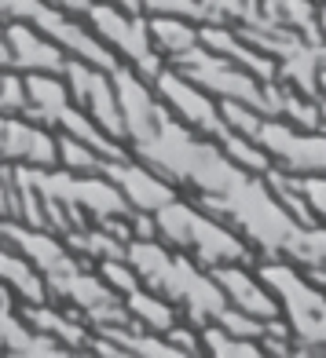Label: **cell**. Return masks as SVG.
<instances>
[{"label":"cell","instance_id":"obj_20","mask_svg":"<svg viewBox=\"0 0 326 358\" xmlns=\"http://www.w3.org/2000/svg\"><path fill=\"white\" fill-rule=\"evenodd\" d=\"M293 176V172H290ZM293 183H297L301 198L308 205V213L319 227H326V172H312V176H293Z\"/></svg>","mask_w":326,"mask_h":358},{"label":"cell","instance_id":"obj_14","mask_svg":"<svg viewBox=\"0 0 326 358\" xmlns=\"http://www.w3.org/2000/svg\"><path fill=\"white\" fill-rule=\"evenodd\" d=\"M0 285H4L19 303H41V300H52V296H48L44 278H41V271L29 264V256L15 249L4 234H0Z\"/></svg>","mask_w":326,"mask_h":358},{"label":"cell","instance_id":"obj_16","mask_svg":"<svg viewBox=\"0 0 326 358\" xmlns=\"http://www.w3.org/2000/svg\"><path fill=\"white\" fill-rule=\"evenodd\" d=\"M121 303H125V315L133 318L136 325H143V329H151V333H161V336L184 318L180 307H176L172 300H165L161 292L147 289V285H136L133 292H125Z\"/></svg>","mask_w":326,"mask_h":358},{"label":"cell","instance_id":"obj_23","mask_svg":"<svg viewBox=\"0 0 326 358\" xmlns=\"http://www.w3.org/2000/svg\"><path fill=\"white\" fill-rule=\"evenodd\" d=\"M319 34H322V41H326V4H319Z\"/></svg>","mask_w":326,"mask_h":358},{"label":"cell","instance_id":"obj_19","mask_svg":"<svg viewBox=\"0 0 326 358\" xmlns=\"http://www.w3.org/2000/svg\"><path fill=\"white\" fill-rule=\"evenodd\" d=\"M95 271L103 274V282L118 292V296H125V292H133L136 285H143L140 282V274H136V267L128 264L125 256H110V259H100V264H95Z\"/></svg>","mask_w":326,"mask_h":358},{"label":"cell","instance_id":"obj_9","mask_svg":"<svg viewBox=\"0 0 326 358\" xmlns=\"http://www.w3.org/2000/svg\"><path fill=\"white\" fill-rule=\"evenodd\" d=\"M0 161L22 169H55L59 136L29 113H0Z\"/></svg>","mask_w":326,"mask_h":358},{"label":"cell","instance_id":"obj_18","mask_svg":"<svg viewBox=\"0 0 326 358\" xmlns=\"http://www.w3.org/2000/svg\"><path fill=\"white\" fill-rule=\"evenodd\" d=\"M103 161L107 154H100L95 146L70 139V136H59V169H70V172H103Z\"/></svg>","mask_w":326,"mask_h":358},{"label":"cell","instance_id":"obj_24","mask_svg":"<svg viewBox=\"0 0 326 358\" xmlns=\"http://www.w3.org/2000/svg\"><path fill=\"white\" fill-rule=\"evenodd\" d=\"M319 113H322V128H326V99H319Z\"/></svg>","mask_w":326,"mask_h":358},{"label":"cell","instance_id":"obj_11","mask_svg":"<svg viewBox=\"0 0 326 358\" xmlns=\"http://www.w3.org/2000/svg\"><path fill=\"white\" fill-rule=\"evenodd\" d=\"M8 48L11 66L19 73H62L74 59L52 34H44L34 22H8Z\"/></svg>","mask_w":326,"mask_h":358},{"label":"cell","instance_id":"obj_4","mask_svg":"<svg viewBox=\"0 0 326 358\" xmlns=\"http://www.w3.org/2000/svg\"><path fill=\"white\" fill-rule=\"evenodd\" d=\"M184 77H191L198 88H205L209 95H217L220 103H242L250 110H260L268 117H283V99H286V85L283 80H264L250 73L246 66H238L227 55L213 52V48L198 44L194 52H187L184 59L169 62Z\"/></svg>","mask_w":326,"mask_h":358},{"label":"cell","instance_id":"obj_3","mask_svg":"<svg viewBox=\"0 0 326 358\" xmlns=\"http://www.w3.org/2000/svg\"><path fill=\"white\" fill-rule=\"evenodd\" d=\"M257 271L279 300L293 355H326V289L290 259H257Z\"/></svg>","mask_w":326,"mask_h":358},{"label":"cell","instance_id":"obj_6","mask_svg":"<svg viewBox=\"0 0 326 358\" xmlns=\"http://www.w3.org/2000/svg\"><path fill=\"white\" fill-rule=\"evenodd\" d=\"M250 139L268 154L271 169H283L293 176L326 172V128H301L286 117L260 113L250 128Z\"/></svg>","mask_w":326,"mask_h":358},{"label":"cell","instance_id":"obj_10","mask_svg":"<svg viewBox=\"0 0 326 358\" xmlns=\"http://www.w3.org/2000/svg\"><path fill=\"white\" fill-rule=\"evenodd\" d=\"M209 271H213L227 307H235V311L250 315V318H260V322L283 318L279 300H275L271 285L260 278L257 264H220V267H209Z\"/></svg>","mask_w":326,"mask_h":358},{"label":"cell","instance_id":"obj_2","mask_svg":"<svg viewBox=\"0 0 326 358\" xmlns=\"http://www.w3.org/2000/svg\"><path fill=\"white\" fill-rule=\"evenodd\" d=\"M154 234L165 245L187 252L202 267L220 264H257V252L235 227H227L220 216L202 208L191 198H172L154 213Z\"/></svg>","mask_w":326,"mask_h":358},{"label":"cell","instance_id":"obj_22","mask_svg":"<svg viewBox=\"0 0 326 358\" xmlns=\"http://www.w3.org/2000/svg\"><path fill=\"white\" fill-rule=\"evenodd\" d=\"M0 66H11V48H8V22L0 19Z\"/></svg>","mask_w":326,"mask_h":358},{"label":"cell","instance_id":"obj_7","mask_svg":"<svg viewBox=\"0 0 326 358\" xmlns=\"http://www.w3.org/2000/svg\"><path fill=\"white\" fill-rule=\"evenodd\" d=\"M62 77H67V85H70V92H74L77 106L85 110L110 139L125 143V113H121L114 70L95 66V62H85V59H70L67 70H62ZM125 146H128V143H125Z\"/></svg>","mask_w":326,"mask_h":358},{"label":"cell","instance_id":"obj_21","mask_svg":"<svg viewBox=\"0 0 326 358\" xmlns=\"http://www.w3.org/2000/svg\"><path fill=\"white\" fill-rule=\"evenodd\" d=\"M0 113H26V77L15 66H0Z\"/></svg>","mask_w":326,"mask_h":358},{"label":"cell","instance_id":"obj_17","mask_svg":"<svg viewBox=\"0 0 326 358\" xmlns=\"http://www.w3.org/2000/svg\"><path fill=\"white\" fill-rule=\"evenodd\" d=\"M198 340H202V355H217V358H257V355H264V348H260L257 340L224 329L220 322L198 325Z\"/></svg>","mask_w":326,"mask_h":358},{"label":"cell","instance_id":"obj_8","mask_svg":"<svg viewBox=\"0 0 326 358\" xmlns=\"http://www.w3.org/2000/svg\"><path fill=\"white\" fill-rule=\"evenodd\" d=\"M103 176L121 190V198L128 201V208H133V213L154 216L161 205H169L172 198H180V187H176L172 179H165L161 172H154L151 165H143V161L133 157V154L107 157V161H103Z\"/></svg>","mask_w":326,"mask_h":358},{"label":"cell","instance_id":"obj_5","mask_svg":"<svg viewBox=\"0 0 326 358\" xmlns=\"http://www.w3.org/2000/svg\"><path fill=\"white\" fill-rule=\"evenodd\" d=\"M81 19L110 48L121 66L136 70L143 80H154L158 70L165 66V59L158 55V48L151 41V29H147V15L128 11L121 4H110V0H92Z\"/></svg>","mask_w":326,"mask_h":358},{"label":"cell","instance_id":"obj_13","mask_svg":"<svg viewBox=\"0 0 326 358\" xmlns=\"http://www.w3.org/2000/svg\"><path fill=\"white\" fill-rule=\"evenodd\" d=\"M0 355H70L62 344H55L52 336H44L37 329H29L19 315V300L0 285Z\"/></svg>","mask_w":326,"mask_h":358},{"label":"cell","instance_id":"obj_1","mask_svg":"<svg viewBox=\"0 0 326 358\" xmlns=\"http://www.w3.org/2000/svg\"><path fill=\"white\" fill-rule=\"evenodd\" d=\"M125 259L136 267L140 282L147 289L161 292L165 300L180 307V315L194 325L217 322L227 311V300L213 278V271L202 267L187 252L165 245L158 234L154 238H128L125 241Z\"/></svg>","mask_w":326,"mask_h":358},{"label":"cell","instance_id":"obj_15","mask_svg":"<svg viewBox=\"0 0 326 358\" xmlns=\"http://www.w3.org/2000/svg\"><path fill=\"white\" fill-rule=\"evenodd\" d=\"M147 29H151V41L165 62L184 59L202 44L198 19H184V15H147Z\"/></svg>","mask_w":326,"mask_h":358},{"label":"cell","instance_id":"obj_12","mask_svg":"<svg viewBox=\"0 0 326 358\" xmlns=\"http://www.w3.org/2000/svg\"><path fill=\"white\" fill-rule=\"evenodd\" d=\"M19 315L29 329H37L44 336H52L55 344L67 351H85L92 340V325L81 318L74 307H62L55 300H41V303H19Z\"/></svg>","mask_w":326,"mask_h":358}]
</instances>
